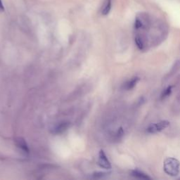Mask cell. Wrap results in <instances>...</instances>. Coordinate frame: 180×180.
<instances>
[{
  "label": "cell",
  "instance_id": "obj_9",
  "mask_svg": "<svg viewBox=\"0 0 180 180\" xmlns=\"http://www.w3.org/2000/svg\"><path fill=\"white\" fill-rule=\"evenodd\" d=\"M111 6H112L111 0H106L105 2H104L102 10H101V13H102V15L103 16L108 15L110 11H111Z\"/></svg>",
  "mask_w": 180,
  "mask_h": 180
},
{
  "label": "cell",
  "instance_id": "obj_5",
  "mask_svg": "<svg viewBox=\"0 0 180 180\" xmlns=\"http://www.w3.org/2000/svg\"><path fill=\"white\" fill-rule=\"evenodd\" d=\"M139 77H134L131 78V80H128V82L123 84V89L125 90H131L136 86V84L138 83V82L139 81Z\"/></svg>",
  "mask_w": 180,
  "mask_h": 180
},
{
  "label": "cell",
  "instance_id": "obj_11",
  "mask_svg": "<svg viewBox=\"0 0 180 180\" xmlns=\"http://www.w3.org/2000/svg\"><path fill=\"white\" fill-rule=\"evenodd\" d=\"M107 174H108V173L106 172H95L94 174H93V177L96 179H99V178H102V177L106 176Z\"/></svg>",
  "mask_w": 180,
  "mask_h": 180
},
{
  "label": "cell",
  "instance_id": "obj_10",
  "mask_svg": "<svg viewBox=\"0 0 180 180\" xmlns=\"http://www.w3.org/2000/svg\"><path fill=\"white\" fill-rule=\"evenodd\" d=\"M172 91V86H169L166 88L164 91L162 92V94H161V99H164L166 97H169L171 94Z\"/></svg>",
  "mask_w": 180,
  "mask_h": 180
},
{
  "label": "cell",
  "instance_id": "obj_8",
  "mask_svg": "<svg viewBox=\"0 0 180 180\" xmlns=\"http://www.w3.org/2000/svg\"><path fill=\"white\" fill-rule=\"evenodd\" d=\"M131 174L132 176H133L134 177H136L137 179H151V178L149 176H148L147 174L143 173V172L139 171L138 170H134L131 171Z\"/></svg>",
  "mask_w": 180,
  "mask_h": 180
},
{
  "label": "cell",
  "instance_id": "obj_4",
  "mask_svg": "<svg viewBox=\"0 0 180 180\" xmlns=\"http://www.w3.org/2000/svg\"><path fill=\"white\" fill-rule=\"evenodd\" d=\"M14 142H15L16 146L20 149H21L22 151H24L25 153H29L30 150L29 148H28V146L25 140L22 137H16L15 139H14Z\"/></svg>",
  "mask_w": 180,
  "mask_h": 180
},
{
  "label": "cell",
  "instance_id": "obj_12",
  "mask_svg": "<svg viewBox=\"0 0 180 180\" xmlns=\"http://www.w3.org/2000/svg\"><path fill=\"white\" fill-rule=\"evenodd\" d=\"M4 11V7L3 5V3L2 0H0V11Z\"/></svg>",
  "mask_w": 180,
  "mask_h": 180
},
{
  "label": "cell",
  "instance_id": "obj_2",
  "mask_svg": "<svg viewBox=\"0 0 180 180\" xmlns=\"http://www.w3.org/2000/svg\"><path fill=\"white\" fill-rule=\"evenodd\" d=\"M170 125V122L167 120H163L161 122L153 123L149 125L147 128V132L148 133H157V132H161L163 129L167 128Z\"/></svg>",
  "mask_w": 180,
  "mask_h": 180
},
{
  "label": "cell",
  "instance_id": "obj_6",
  "mask_svg": "<svg viewBox=\"0 0 180 180\" xmlns=\"http://www.w3.org/2000/svg\"><path fill=\"white\" fill-rule=\"evenodd\" d=\"M179 69H180V60H178L174 63L172 68V69L170 70V71L169 72L168 74L165 77L164 80H168L169 78L172 77L174 75H175L176 73L179 71Z\"/></svg>",
  "mask_w": 180,
  "mask_h": 180
},
{
  "label": "cell",
  "instance_id": "obj_3",
  "mask_svg": "<svg viewBox=\"0 0 180 180\" xmlns=\"http://www.w3.org/2000/svg\"><path fill=\"white\" fill-rule=\"evenodd\" d=\"M98 164L100 166L101 168L106 169V170H109L111 168V162L107 158L106 153H104L103 150H101L99 152V156H98Z\"/></svg>",
  "mask_w": 180,
  "mask_h": 180
},
{
  "label": "cell",
  "instance_id": "obj_1",
  "mask_svg": "<svg viewBox=\"0 0 180 180\" xmlns=\"http://www.w3.org/2000/svg\"><path fill=\"white\" fill-rule=\"evenodd\" d=\"M180 163L174 158H168L164 162V171L166 174L170 176H177L179 173Z\"/></svg>",
  "mask_w": 180,
  "mask_h": 180
},
{
  "label": "cell",
  "instance_id": "obj_7",
  "mask_svg": "<svg viewBox=\"0 0 180 180\" xmlns=\"http://www.w3.org/2000/svg\"><path fill=\"white\" fill-rule=\"evenodd\" d=\"M69 125H70L69 122H62L61 124H59L58 126L56 127V128L53 129V132L56 134L63 133V132L66 131V129L69 128Z\"/></svg>",
  "mask_w": 180,
  "mask_h": 180
}]
</instances>
